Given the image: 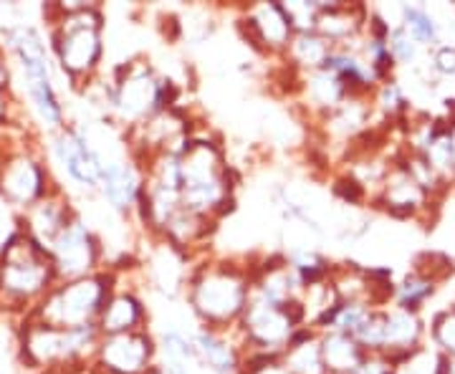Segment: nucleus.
Masks as SVG:
<instances>
[{
  "label": "nucleus",
  "mask_w": 455,
  "mask_h": 374,
  "mask_svg": "<svg viewBox=\"0 0 455 374\" xmlns=\"http://www.w3.org/2000/svg\"><path fill=\"white\" fill-rule=\"evenodd\" d=\"M400 26L415 38L420 49H433L440 41V26L423 5H400Z\"/></svg>",
  "instance_id": "obj_26"
},
{
  "label": "nucleus",
  "mask_w": 455,
  "mask_h": 374,
  "mask_svg": "<svg viewBox=\"0 0 455 374\" xmlns=\"http://www.w3.org/2000/svg\"><path fill=\"white\" fill-rule=\"evenodd\" d=\"M286 263L291 268L296 278L301 281L304 289H309L319 281H326V278L334 274V263L326 259L324 253H319L316 248L311 245H296L286 253Z\"/></svg>",
  "instance_id": "obj_25"
},
{
  "label": "nucleus",
  "mask_w": 455,
  "mask_h": 374,
  "mask_svg": "<svg viewBox=\"0 0 455 374\" xmlns=\"http://www.w3.org/2000/svg\"><path fill=\"white\" fill-rule=\"evenodd\" d=\"M299 326H307V311L301 301H291L289 306H274L251 293V301L235 326V334L243 344V352L283 357Z\"/></svg>",
  "instance_id": "obj_6"
},
{
  "label": "nucleus",
  "mask_w": 455,
  "mask_h": 374,
  "mask_svg": "<svg viewBox=\"0 0 455 374\" xmlns=\"http://www.w3.org/2000/svg\"><path fill=\"white\" fill-rule=\"evenodd\" d=\"M387 49H390V56L395 66H410L418 61L420 56V46L415 44V38L397 23L392 26L390 33H387Z\"/></svg>",
  "instance_id": "obj_29"
},
{
  "label": "nucleus",
  "mask_w": 455,
  "mask_h": 374,
  "mask_svg": "<svg viewBox=\"0 0 455 374\" xmlns=\"http://www.w3.org/2000/svg\"><path fill=\"white\" fill-rule=\"evenodd\" d=\"M319 346H322V359L329 374L352 372L367 357V352L359 346L357 339L341 331H322Z\"/></svg>",
  "instance_id": "obj_24"
},
{
  "label": "nucleus",
  "mask_w": 455,
  "mask_h": 374,
  "mask_svg": "<svg viewBox=\"0 0 455 374\" xmlns=\"http://www.w3.org/2000/svg\"><path fill=\"white\" fill-rule=\"evenodd\" d=\"M253 291V260L197 256L185 278V304L197 326L235 329Z\"/></svg>",
  "instance_id": "obj_1"
},
{
  "label": "nucleus",
  "mask_w": 455,
  "mask_h": 374,
  "mask_svg": "<svg viewBox=\"0 0 455 374\" xmlns=\"http://www.w3.org/2000/svg\"><path fill=\"white\" fill-rule=\"evenodd\" d=\"M370 122H372L370 97H349L331 115L319 119V131H322L326 145L334 142V145L349 147L370 130Z\"/></svg>",
  "instance_id": "obj_16"
},
{
  "label": "nucleus",
  "mask_w": 455,
  "mask_h": 374,
  "mask_svg": "<svg viewBox=\"0 0 455 374\" xmlns=\"http://www.w3.org/2000/svg\"><path fill=\"white\" fill-rule=\"evenodd\" d=\"M56 157L64 164L66 175L74 179L79 187L89 193H99V182H101V170H104V157L97 147L92 145V139L84 134L79 127H64L59 130L56 137Z\"/></svg>",
  "instance_id": "obj_10"
},
{
  "label": "nucleus",
  "mask_w": 455,
  "mask_h": 374,
  "mask_svg": "<svg viewBox=\"0 0 455 374\" xmlns=\"http://www.w3.org/2000/svg\"><path fill=\"white\" fill-rule=\"evenodd\" d=\"M157 337V364L164 374H200L203 367L197 362L193 331L178 324H164Z\"/></svg>",
  "instance_id": "obj_21"
},
{
  "label": "nucleus",
  "mask_w": 455,
  "mask_h": 374,
  "mask_svg": "<svg viewBox=\"0 0 455 374\" xmlns=\"http://www.w3.org/2000/svg\"><path fill=\"white\" fill-rule=\"evenodd\" d=\"M97 326L101 337L149 329V309H147L142 293L134 286H119L116 283V289L107 298L104 309L99 314Z\"/></svg>",
  "instance_id": "obj_15"
},
{
  "label": "nucleus",
  "mask_w": 455,
  "mask_h": 374,
  "mask_svg": "<svg viewBox=\"0 0 455 374\" xmlns=\"http://www.w3.org/2000/svg\"><path fill=\"white\" fill-rule=\"evenodd\" d=\"M157 364V337L152 329L101 337L94 370L101 374H147Z\"/></svg>",
  "instance_id": "obj_9"
},
{
  "label": "nucleus",
  "mask_w": 455,
  "mask_h": 374,
  "mask_svg": "<svg viewBox=\"0 0 455 374\" xmlns=\"http://www.w3.org/2000/svg\"><path fill=\"white\" fill-rule=\"evenodd\" d=\"M423 339V322L418 311L395 309L385 306V344L382 357H387L392 364L412 357Z\"/></svg>",
  "instance_id": "obj_20"
},
{
  "label": "nucleus",
  "mask_w": 455,
  "mask_h": 374,
  "mask_svg": "<svg viewBox=\"0 0 455 374\" xmlns=\"http://www.w3.org/2000/svg\"><path fill=\"white\" fill-rule=\"evenodd\" d=\"M374 109H379L385 116H397L407 109L405 92L397 82H382L374 89Z\"/></svg>",
  "instance_id": "obj_31"
},
{
  "label": "nucleus",
  "mask_w": 455,
  "mask_h": 374,
  "mask_svg": "<svg viewBox=\"0 0 455 374\" xmlns=\"http://www.w3.org/2000/svg\"><path fill=\"white\" fill-rule=\"evenodd\" d=\"M119 283V274L114 268H101L92 276L59 281L26 319L38 324L56 326V329H76V326L97 324L99 314L107 298Z\"/></svg>",
  "instance_id": "obj_4"
},
{
  "label": "nucleus",
  "mask_w": 455,
  "mask_h": 374,
  "mask_svg": "<svg viewBox=\"0 0 455 374\" xmlns=\"http://www.w3.org/2000/svg\"><path fill=\"white\" fill-rule=\"evenodd\" d=\"M0 193L16 205L33 208L56 187H51L49 170L31 155H11L0 167Z\"/></svg>",
  "instance_id": "obj_11"
},
{
  "label": "nucleus",
  "mask_w": 455,
  "mask_h": 374,
  "mask_svg": "<svg viewBox=\"0 0 455 374\" xmlns=\"http://www.w3.org/2000/svg\"><path fill=\"white\" fill-rule=\"evenodd\" d=\"M193 344L200 367L211 374H241L243 364V344L235 329L215 331L208 326L193 329Z\"/></svg>",
  "instance_id": "obj_14"
},
{
  "label": "nucleus",
  "mask_w": 455,
  "mask_h": 374,
  "mask_svg": "<svg viewBox=\"0 0 455 374\" xmlns=\"http://www.w3.org/2000/svg\"><path fill=\"white\" fill-rule=\"evenodd\" d=\"M142 190H145V170L134 163L130 155L122 160L104 163L99 195L107 200V205L114 212H119L124 218H134Z\"/></svg>",
  "instance_id": "obj_13"
},
{
  "label": "nucleus",
  "mask_w": 455,
  "mask_h": 374,
  "mask_svg": "<svg viewBox=\"0 0 455 374\" xmlns=\"http://www.w3.org/2000/svg\"><path fill=\"white\" fill-rule=\"evenodd\" d=\"M51 263L59 281H74V278L92 276L101 271L104 260V245L92 230L84 226V220L76 215L61 235L49 248Z\"/></svg>",
  "instance_id": "obj_8"
},
{
  "label": "nucleus",
  "mask_w": 455,
  "mask_h": 374,
  "mask_svg": "<svg viewBox=\"0 0 455 374\" xmlns=\"http://www.w3.org/2000/svg\"><path fill=\"white\" fill-rule=\"evenodd\" d=\"M370 314H372V306L367 301H339V306L334 309L324 331H341V334L355 337Z\"/></svg>",
  "instance_id": "obj_28"
},
{
  "label": "nucleus",
  "mask_w": 455,
  "mask_h": 374,
  "mask_svg": "<svg viewBox=\"0 0 455 374\" xmlns=\"http://www.w3.org/2000/svg\"><path fill=\"white\" fill-rule=\"evenodd\" d=\"M433 339L440 346L443 357L455 359V306L453 309L440 311L433 319Z\"/></svg>",
  "instance_id": "obj_32"
},
{
  "label": "nucleus",
  "mask_w": 455,
  "mask_h": 374,
  "mask_svg": "<svg viewBox=\"0 0 455 374\" xmlns=\"http://www.w3.org/2000/svg\"><path fill=\"white\" fill-rule=\"evenodd\" d=\"M104 23L107 18L97 3L64 5V13L53 23L51 46L74 89L97 79L104 59Z\"/></svg>",
  "instance_id": "obj_3"
},
{
  "label": "nucleus",
  "mask_w": 455,
  "mask_h": 374,
  "mask_svg": "<svg viewBox=\"0 0 455 374\" xmlns=\"http://www.w3.org/2000/svg\"><path fill=\"white\" fill-rule=\"evenodd\" d=\"M286 16L291 20L293 33L316 31V18L322 13V0H291L283 3Z\"/></svg>",
  "instance_id": "obj_30"
},
{
  "label": "nucleus",
  "mask_w": 455,
  "mask_h": 374,
  "mask_svg": "<svg viewBox=\"0 0 455 374\" xmlns=\"http://www.w3.org/2000/svg\"><path fill=\"white\" fill-rule=\"evenodd\" d=\"M329 51H331V46H329L316 31L293 33L289 49H286V53H283L278 61L304 76V74H311V71L324 68Z\"/></svg>",
  "instance_id": "obj_23"
},
{
  "label": "nucleus",
  "mask_w": 455,
  "mask_h": 374,
  "mask_svg": "<svg viewBox=\"0 0 455 374\" xmlns=\"http://www.w3.org/2000/svg\"><path fill=\"white\" fill-rule=\"evenodd\" d=\"M147 374H164V372H163V367H160V364H155V367H152V370H149Z\"/></svg>",
  "instance_id": "obj_36"
},
{
  "label": "nucleus",
  "mask_w": 455,
  "mask_h": 374,
  "mask_svg": "<svg viewBox=\"0 0 455 374\" xmlns=\"http://www.w3.org/2000/svg\"><path fill=\"white\" fill-rule=\"evenodd\" d=\"M433 291H435V278L418 271V274L407 276L400 286H395L392 304H395V309L420 311V306L433 296Z\"/></svg>",
  "instance_id": "obj_27"
},
{
  "label": "nucleus",
  "mask_w": 455,
  "mask_h": 374,
  "mask_svg": "<svg viewBox=\"0 0 455 374\" xmlns=\"http://www.w3.org/2000/svg\"><path fill=\"white\" fill-rule=\"evenodd\" d=\"M296 99L304 104V109H309V115L319 122L326 115H331L339 104H344L349 99V92L341 82L339 76L329 68H319L304 74L299 82V92Z\"/></svg>",
  "instance_id": "obj_17"
},
{
  "label": "nucleus",
  "mask_w": 455,
  "mask_h": 374,
  "mask_svg": "<svg viewBox=\"0 0 455 374\" xmlns=\"http://www.w3.org/2000/svg\"><path fill=\"white\" fill-rule=\"evenodd\" d=\"M430 68L438 76H455V46H438L430 56Z\"/></svg>",
  "instance_id": "obj_33"
},
{
  "label": "nucleus",
  "mask_w": 455,
  "mask_h": 374,
  "mask_svg": "<svg viewBox=\"0 0 455 374\" xmlns=\"http://www.w3.org/2000/svg\"><path fill=\"white\" fill-rule=\"evenodd\" d=\"M370 8L362 3H326L322 0V13L316 18V33L331 49H355L367 31Z\"/></svg>",
  "instance_id": "obj_12"
},
{
  "label": "nucleus",
  "mask_w": 455,
  "mask_h": 374,
  "mask_svg": "<svg viewBox=\"0 0 455 374\" xmlns=\"http://www.w3.org/2000/svg\"><path fill=\"white\" fill-rule=\"evenodd\" d=\"M190 263L193 260L185 259L175 248H170L163 241H155V251L145 263V276L155 291H160L167 298H178L185 293V278Z\"/></svg>",
  "instance_id": "obj_19"
},
{
  "label": "nucleus",
  "mask_w": 455,
  "mask_h": 374,
  "mask_svg": "<svg viewBox=\"0 0 455 374\" xmlns=\"http://www.w3.org/2000/svg\"><path fill=\"white\" fill-rule=\"evenodd\" d=\"M163 84L164 76L145 56H134L116 66L112 82L107 84V107L112 124L132 131L164 109Z\"/></svg>",
  "instance_id": "obj_5"
},
{
  "label": "nucleus",
  "mask_w": 455,
  "mask_h": 374,
  "mask_svg": "<svg viewBox=\"0 0 455 374\" xmlns=\"http://www.w3.org/2000/svg\"><path fill=\"white\" fill-rule=\"evenodd\" d=\"M235 31L251 49L266 59H281L293 38V26L283 3L259 0L238 11Z\"/></svg>",
  "instance_id": "obj_7"
},
{
  "label": "nucleus",
  "mask_w": 455,
  "mask_h": 374,
  "mask_svg": "<svg viewBox=\"0 0 455 374\" xmlns=\"http://www.w3.org/2000/svg\"><path fill=\"white\" fill-rule=\"evenodd\" d=\"M438 374H455V359L440 357L438 359Z\"/></svg>",
  "instance_id": "obj_35"
},
{
  "label": "nucleus",
  "mask_w": 455,
  "mask_h": 374,
  "mask_svg": "<svg viewBox=\"0 0 455 374\" xmlns=\"http://www.w3.org/2000/svg\"><path fill=\"white\" fill-rule=\"evenodd\" d=\"M283 367L291 374H329L322 359V346H319V331L311 326H299L293 331L291 342L283 352Z\"/></svg>",
  "instance_id": "obj_22"
},
{
  "label": "nucleus",
  "mask_w": 455,
  "mask_h": 374,
  "mask_svg": "<svg viewBox=\"0 0 455 374\" xmlns=\"http://www.w3.org/2000/svg\"><path fill=\"white\" fill-rule=\"evenodd\" d=\"M347 374H395V364L387 357H379V354H367L364 362L355 367L352 372Z\"/></svg>",
  "instance_id": "obj_34"
},
{
  "label": "nucleus",
  "mask_w": 455,
  "mask_h": 374,
  "mask_svg": "<svg viewBox=\"0 0 455 374\" xmlns=\"http://www.w3.org/2000/svg\"><path fill=\"white\" fill-rule=\"evenodd\" d=\"M178 152L182 205L220 223L228 212L235 211L238 187V172L228 164L226 149L211 134L193 131Z\"/></svg>",
  "instance_id": "obj_2"
},
{
  "label": "nucleus",
  "mask_w": 455,
  "mask_h": 374,
  "mask_svg": "<svg viewBox=\"0 0 455 374\" xmlns=\"http://www.w3.org/2000/svg\"><path fill=\"white\" fill-rule=\"evenodd\" d=\"M427 193L420 187V182L407 172L405 164L390 167L382 187L377 190V203L397 218H410L420 212L427 205Z\"/></svg>",
  "instance_id": "obj_18"
}]
</instances>
